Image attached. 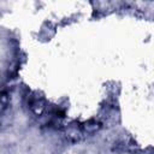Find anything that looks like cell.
Instances as JSON below:
<instances>
[{"mask_svg":"<svg viewBox=\"0 0 154 154\" xmlns=\"http://www.w3.org/2000/svg\"><path fill=\"white\" fill-rule=\"evenodd\" d=\"M29 107H30V111L34 116L36 117H41L45 112H46V102L42 97H35L30 101L29 103Z\"/></svg>","mask_w":154,"mask_h":154,"instance_id":"1","label":"cell"},{"mask_svg":"<svg viewBox=\"0 0 154 154\" xmlns=\"http://www.w3.org/2000/svg\"><path fill=\"white\" fill-rule=\"evenodd\" d=\"M65 136L67 141H70L71 143H76L82 140L83 131L81 128H77V126H67L65 130Z\"/></svg>","mask_w":154,"mask_h":154,"instance_id":"2","label":"cell"},{"mask_svg":"<svg viewBox=\"0 0 154 154\" xmlns=\"http://www.w3.org/2000/svg\"><path fill=\"white\" fill-rule=\"evenodd\" d=\"M100 128H101V123L96 119H90L81 126L83 134H95L96 131L100 130Z\"/></svg>","mask_w":154,"mask_h":154,"instance_id":"3","label":"cell"},{"mask_svg":"<svg viewBox=\"0 0 154 154\" xmlns=\"http://www.w3.org/2000/svg\"><path fill=\"white\" fill-rule=\"evenodd\" d=\"M8 103H10L8 94L6 91H4V90H0V113H2L4 111L7 109Z\"/></svg>","mask_w":154,"mask_h":154,"instance_id":"4","label":"cell"}]
</instances>
